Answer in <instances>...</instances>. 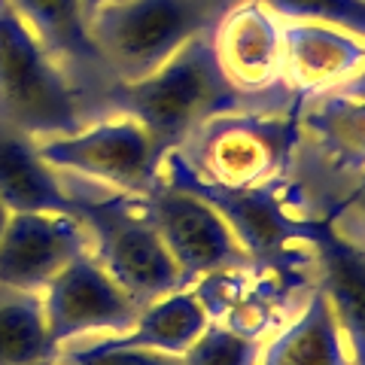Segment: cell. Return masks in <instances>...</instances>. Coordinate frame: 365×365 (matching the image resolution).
Masks as SVG:
<instances>
[{"mask_svg":"<svg viewBox=\"0 0 365 365\" xmlns=\"http://www.w3.org/2000/svg\"><path fill=\"white\" fill-rule=\"evenodd\" d=\"M37 150L58 174L83 177L131 198H140L155 186L165 158L153 134L119 110L101 119H86L73 131L40 137Z\"/></svg>","mask_w":365,"mask_h":365,"instance_id":"obj_5","label":"cell"},{"mask_svg":"<svg viewBox=\"0 0 365 365\" xmlns=\"http://www.w3.org/2000/svg\"><path fill=\"white\" fill-rule=\"evenodd\" d=\"M104 4H113V0H86V6H88V16L95 13L98 6H104Z\"/></svg>","mask_w":365,"mask_h":365,"instance_id":"obj_25","label":"cell"},{"mask_svg":"<svg viewBox=\"0 0 365 365\" xmlns=\"http://www.w3.org/2000/svg\"><path fill=\"white\" fill-rule=\"evenodd\" d=\"M347 213H350V220H353V225L359 228V232L365 235V182L359 186V192L353 195L350 201H347V207H344Z\"/></svg>","mask_w":365,"mask_h":365,"instance_id":"obj_23","label":"cell"},{"mask_svg":"<svg viewBox=\"0 0 365 365\" xmlns=\"http://www.w3.org/2000/svg\"><path fill=\"white\" fill-rule=\"evenodd\" d=\"M9 216H13V213H9V207H6L4 201H0V235H4V228H6V222H9Z\"/></svg>","mask_w":365,"mask_h":365,"instance_id":"obj_24","label":"cell"},{"mask_svg":"<svg viewBox=\"0 0 365 365\" xmlns=\"http://www.w3.org/2000/svg\"><path fill=\"white\" fill-rule=\"evenodd\" d=\"M40 304L55 353L76 341L122 332L140 311V304L110 277L91 250L46 283Z\"/></svg>","mask_w":365,"mask_h":365,"instance_id":"obj_8","label":"cell"},{"mask_svg":"<svg viewBox=\"0 0 365 365\" xmlns=\"http://www.w3.org/2000/svg\"><path fill=\"white\" fill-rule=\"evenodd\" d=\"M302 137V104L292 113L235 110L213 116L192 134L195 153L186 155L204 180L225 189H265L289 168Z\"/></svg>","mask_w":365,"mask_h":365,"instance_id":"obj_4","label":"cell"},{"mask_svg":"<svg viewBox=\"0 0 365 365\" xmlns=\"http://www.w3.org/2000/svg\"><path fill=\"white\" fill-rule=\"evenodd\" d=\"M210 319L213 314L207 302L189 283V287L170 289L158 295V299L140 304L131 326H125L122 332L86 338V341H98V344H110V347H143V350L170 353V356H182L195 344V338L210 326Z\"/></svg>","mask_w":365,"mask_h":365,"instance_id":"obj_15","label":"cell"},{"mask_svg":"<svg viewBox=\"0 0 365 365\" xmlns=\"http://www.w3.org/2000/svg\"><path fill=\"white\" fill-rule=\"evenodd\" d=\"M280 21H314L344 28L365 40V0H259Z\"/></svg>","mask_w":365,"mask_h":365,"instance_id":"obj_21","label":"cell"},{"mask_svg":"<svg viewBox=\"0 0 365 365\" xmlns=\"http://www.w3.org/2000/svg\"><path fill=\"white\" fill-rule=\"evenodd\" d=\"M52 365H182V356L143 347H110L98 344V341H76L55 353Z\"/></svg>","mask_w":365,"mask_h":365,"instance_id":"obj_22","label":"cell"},{"mask_svg":"<svg viewBox=\"0 0 365 365\" xmlns=\"http://www.w3.org/2000/svg\"><path fill=\"white\" fill-rule=\"evenodd\" d=\"M210 40L220 67L244 95L283 79V21L259 0H241L216 16Z\"/></svg>","mask_w":365,"mask_h":365,"instance_id":"obj_11","label":"cell"},{"mask_svg":"<svg viewBox=\"0 0 365 365\" xmlns=\"http://www.w3.org/2000/svg\"><path fill=\"white\" fill-rule=\"evenodd\" d=\"M88 250V232L76 213H13L0 235V287L40 295Z\"/></svg>","mask_w":365,"mask_h":365,"instance_id":"obj_10","label":"cell"},{"mask_svg":"<svg viewBox=\"0 0 365 365\" xmlns=\"http://www.w3.org/2000/svg\"><path fill=\"white\" fill-rule=\"evenodd\" d=\"M304 244L317 253L319 292L338 319L350 365H365V244L341 232L332 216L311 220Z\"/></svg>","mask_w":365,"mask_h":365,"instance_id":"obj_12","label":"cell"},{"mask_svg":"<svg viewBox=\"0 0 365 365\" xmlns=\"http://www.w3.org/2000/svg\"><path fill=\"white\" fill-rule=\"evenodd\" d=\"M76 198L37 140L0 122V201L9 213H76Z\"/></svg>","mask_w":365,"mask_h":365,"instance_id":"obj_14","label":"cell"},{"mask_svg":"<svg viewBox=\"0 0 365 365\" xmlns=\"http://www.w3.org/2000/svg\"><path fill=\"white\" fill-rule=\"evenodd\" d=\"M6 4L67 71L79 64H101L88 31L86 0H6Z\"/></svg>","mask_w":365,"mask_h":365,"instance_id":"obj_18","label":"cell"},{"mask_svg":"<svg viewBox=\"0 0 365 365\" xmlns=\"http://www.w3.org/2000/svg\"><path fill=\"white\" fill-rule=\"evenodd\" d=\"M256 365H350L344 335L323 292L317 289L299 317L262 347Z\"/></svg>","mask_w":365,"mask_h":365,"instance_id":"obj_16","label":"cell"},{"mask_svg":"<svg viewBox=\"0 0 365 365\" xmlns=\"http://www.w3.org/2000/svg\"><path fill=\"white\" fill-rule=\"evenodd\" d=\"M110 98L113 107L134 116L165 153L180 150V143L213 116L244 110V91L220 67L210 31L189 40L153 73L116 83Z\"/></svg>","mask_w":365,"mask_h":365,"instance_id":"obj_1","label":"cell"},{"mask_svg":"<svg viewBox=\"0 0 365 365\" xmlns=\"http://www.w3.org/2000/svg\"><path fill=\"white\" fill-rule=\"evenodd\" d=\"M216 21V0H113L88 16L91 43L119 83L165 64Z\"/></svg>","mask_w":365,"mask_h":365,"instance_id":"obj_3","label":"cell"},{"mask_svg":"<svg viewBox=\"0 0 365 365\" xmlns=\"http://www.w3.org/2000/svg\"><path fill=\"white\" fill-rule=\"evenodd\" d=\"M302 128L335 170H365V95L329 91L302 116Z\"/></svg>","mask_w":365,"mask_h":365,"instance_id":"obj_17","label":"cell"},{"mask_svg":"<svg viewBox=\"0 0 365 365\" xmlns=\"http://www.w3.org/2000/svg\"><path fill=\"white\" fill-rule=\"evenodd\" d=\"M162 177L165 182H174L189 192H195L210 204L225 220V225L235 232V237L247 250L250 262L253 259H274L280 256L289 244L307 237L311 220L292 216L274 186L265 189H225L216 182L204 180L192 162L180 150H170L162 158Z\"/></svg>","mask_w":365,"mask_h":365,"instance_id":"obj_9","label":"cell"},{"mask_svg":"<svg viewBox=\"0 0 365 365\" xmlns=\"http://www.w3.org/2000/svg\"><path fill=\"white\" fill-rule=\"evenodd\" d=\"M52 359L40 295L0 287V365H52Z\"/></svg>","mask_w":365,"mask_h":365,"instance_id":"obj_19","label":"cell"},{"mask_svg":"<svg viewBox=\"0 0 365 365\" xmlns=\"http://www.w3.org/2000/svg\"><path fill=\"white\" fill-rule=\"evenodd\" d=\"M259 353L262 344L253 335L210 319V326L195 338V344L182 353V365H256Z\"/></svg>","mask_w":365,"mask_h":365,"instance_id":"obj_20","label":"cell"},{"mask_svg":"<svg viewBox=\"0 0 365 365\" xmlns=\"http://www.w3.org/2000/svg\"><path fill=\"white\" fill-rule=\"evenodd\" d=\"M76 216L88 232L95 259L137 304L153 302L170 289L189 287L153 228L140 198L119 195V192L104 198L79 195Z\"/></svg>","mask_w":365,"mask_h":365,"instance_id":"obj_6","label":"cell"},{"mask_svg":"<svg viewBox=\"0 0 365 365\" xmlns=\"http://www.w3.org/2000/svg\"><path fill=\"white\" fill-rule=\"evenodd\" d=\"M365 73V40L344 28L283 21V79L307 95H329Z\"/></svg>","mask_w":365,"mask_h":365,"instance_id":"obj_13","label":"cell"},{"mask_svg":"<svg viewBox=\"0 0 365 365\" xmlns=\"http://www.w3.org/2000/svg\"><path fill=\"white\" fill-rule=\"evenodd\" d=\"M0 122L31 137L73 131L86 122L71 71L0 0Z\"/></svg>","mask_w":365,"mask_h":365,"instance_id":"obj_2","label":"cell"},{"mask_svg":"<svg viewBox=\"0 0 365 365\" xmlns=\"http://www.w3.org/2000/svg\"><path fill=\"white\" fill-rule=\"evenodd\" d=\"M140 204L186 283L250 265L235 232L195 192L158 177L155 186L140 195Z\"/></svg>","mask_w":365,"mask_h":365,"instance_id":"obj_7","label":"cell"}]
</instances>
